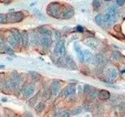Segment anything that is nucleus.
Masks as SVG:
<instances>
[{"label": "nucleus", "mask_w": 125, "mask_h": 117, "mask_svg": "<svg viewBox=\"0 0 125 117\" xmlns=\"http://www.w3.org/2000/svg\"><path fill=\"white\" fill-rule=\"evenodd\" d=\"M44 108H45V103L44 102H39V103L35 107V110L37 114L42 113Z\"/></svg>", "instance_id": "393cba45"}, {"label": "nucleus", "mask_w": 125, "mask_h": 117, "mask_svg": "<svg viewBox=\"0 0 125 117\" xmlns=\"http://www.w3.org/2000/svg\"><path fill=\"white\" fill-rule=\"evenodd\" d=\"M98 89H96V88H91V90H90V92H89V94L87 95V96H89V98H90V100H91V101H93V100H95L96 97L98 96Z\"/></svg>", "instance_id": "4be33fe9"}, {"label": "nucleus", "mask_w": 125, "mask_h": 117, "mask_svg": "<svg viewBox=\"0 0 125 117\" xmlns=\"http://www.w3.org/2000/svg\"><path fill=\"white\" fill-rule=\"evenodd\" d=\"M40 44L44 49H50V47L52 44V39L50 36H41L40 37Z\"/></svg>", "instance_id": "0eeeda50"}, {"label": "nucleus", "mask_w": 125, "mask_h": 117, "mask_svg": "<svg viewBox=\"0 0 125 117\" xmlns=\"http://www.w3.org/2000/svg\"><path fill=\"white\" fill-rule=\"evenodd\" d=\"M21 37H22V43H23V47L27 48L28 45L30 43V37H29V33L27 31H23L21 33Z\"/></svg>", "instance_id": "dca6fc26"}, {"label": "nucleus", "mask_w": 125, "mask_h": 117, "mask_svg": "<svg viewBox=\"0 0 125 117\" xmlns=\"http://www.w3.org/2000/svg\"><path fill=\"white\" fill-rule=\"evenodd\" d=\"M74 49H75V51L76 52V54H77L78 59L80 60V62H84V61H83V51L81 49L80 46H79V44H78L77 43H74Z\"/></svg>", "instance_id": "2eb2a0df"}, {"label": "nucleus", "mask_w": 125, "mask_h": 117, "mask_svg": "<svg viewBox=\"0 0 125 117\" xmlns=\"http://www.w3.org/2000/svg\"><path fill=\"white\" fill-rule=\"evenodd\" d=\"M62 7L58 3H51L47 7V13L48 15L54 18H60L62 16Z\"/></svg>", "instance_id": "f257e3e1"}, {"label": "nucleus", "mask_w": 125, "mask_h": 117, "mask_svg": "<svg viewBox=\"0 0 125 117\" xmlns=\"http://www.w3.org/2000/svg\"><path fill=\"white\" fill-rule=\"evenodd\" d=\"M76 94V86L74 84H70L67 86L60 93V96H66V97H70L73 96Z\"/></svg>", "instance_id": "423d86ee"}, {"label": "nucleus", "mask_w": 125, "mask_h": 117, "mask_svg": "<svg viewBox=\"0 0 125 117\" xmlns=\"http://www.w3.org/2000/svg\"><path fill=\"white\" fill-rule=\"evenodd\" d=\"M34 13H35L36 15H37V17H38V18H39V19L45 20V18H44V17H43V15L41 13V12L39 11L38 10H34Z\"/></svg>", "instance_id": "c9c22d12"}, {"label": "nucleus", "mask_w": 125, "mask_h": 117, "mask_svg": "<svg viewBox=\"0 0 125 117\" xmlns=\"http://www.w3.org/2000/svg\"><path fill=\"white\" fill-rule=\"evenodd\" d=\"M7 40H8V43H10V46H11V47H13V48H16V47H18V42L16 41V39L14 38L13 36H12V35L9 36V37H8Z\"/></svg>", "instance_id": "b1692460"}, {"label": "nucleus", "mask_w": 125, "mask_h": 117, "mask_svg": "<svg viewBox=\"0 0 125 117\" xmlns=\"http://www.w3.org/2000/svg\"><path fill=\"white\" fill-rule=\"evenodd\" d=\"M4 52H6L9 55H11V56H13L14 55V50L10 48V46H7V45L4 46Z\"/></svg>", "instance_id": "7c9ffc66"}, {"label": "nucleus", "mask_w": 125, "mask_h": 117, "mask_svg": "<svg viewBox=\"0 0 125 117\" xmlns=\"http://www.w3.org/2000/svg\"><path fill=\"white\" fill-rule=\"evenodd\" d=\"M54 37L56 40H59L61 38V33L58 30H55L54 31Z\"/></svg>", "instance_id": "58836bf2"}, {"label": "nucleus", "mask_w": 125, "mask_h": 117, "mask_svg": "<svg viewBox=\"0 0 125 117\" xmlns=\"http://www.w3.org/2000/svg\"><path fill=\"white\" fill-rule=\"evenodd\" d=\"M29 75L31 77V79L33 81H35V82H38V81H40V79H41V76L37 72H36V71H30Z\"/></svg>", "instance_id": "5701e85b"}, {"label": "nucleus", "mask_w": 125, "mask_h": 117, "mask_svg": "<svg viewBox=\"0 0 125 117\" xmlns=\"http://www.w3.org/2000/svg\"><path fill=\"white\" fill-rule=\"evenodd\" d=\"M65 60H66V67H68L70 69H72V70H76L77 68L76 67V62H74L73 58L70 56H65Z\"/></svg>", "instance_id": "9b49d317"}, {"label": "nucleus", "mask_w": 125, "mask_h": 117, "mask_svg": "<svg viewBox=\"0 0 125 117\" xmlns=\"http://www.w3.org/2000/svg\"><path fill=\"white\" fill-rule=\"evenodd\" d=\"M84 43H85L87 46L90 47L91 49H96L98 47V43L96 42V40H95L94 38H87L84 40Z\"/></svg>", "instance_id": "f8f14e48"}, {"label": "nucleus", "mask_w": 125, "mask_h": 117, "mask_svg": "<svg viewBox=\"0 0 125 117\" xmlns=\"http://www.w3.org/2000/svg\"><path fill=\"white\" fill-rule=\"evenodd\" d=\"M83 112V108L81 107H76V108H74L71 111V114L72 115H79V114H81Z\"/></svg>", "instance_id": "c756f323"}, {"label": "nucleus", "mask_w": 125, "mask_h": 117, "mask_svg": "<svg viewBox=\"0 0 125 117\" xmlns=\"http://www.w3.org/2000/svg\"><path fill=\"white\" fill-rule=\"evenodd\" d=\"M125 107V101H121L119 103H117V108L120 111H123Z\"/></svg>", "instance_id": "f704fd0d"}, {"label": "nucleus", "mask_w": 125, "mask_h": 117, "mask_svg": "<svg viewBox=\"0 0 125 117\" xmlns=\"http://www.w3.org/2000/svg\"><path fill=\"white\" fill-rule=\"evenodd\" d=\"M112 57H113V58L115 59V60L119 61L123 58V55H122L119 51H115V52L113 53V55H112Z\"/></svg>", "instance_id": "bb28decb"}, {"label": "nucleus", "mask_w": 125, "mask_h": 117, "mask_svg": "<svg viewBox=\"0 0 125 117\" xmlns=\"http://www.w3.org/2000/svg\"><path fill=\"white\" fill-rule=\"evenodd\" d=\"M51 90L53 96H57L60 90V82L58 81H54L51 86Z\"/></svg>", "instance_id": "ddd939ff"}, {"label": "nucleus", "mask_w": 125, "mask_h": 117, "mask_svg": "<svg viewBox=\"0 0 125 117\" xmlns=\"http://www.w3.org/2000/svg\"><path fill=\"white\" fill-rule=\"evenodd\" d=\"M92 87L90 85H88V84H85V85L83 86V93L85 94V95H88L89 92L91 90Z\"/></svg>", "instance_id": "473e14b6"}, {"label": "nucleus", "mask_w": 125, "mask_h": 117, "mask_svg": "<svg viewBox=\"0 0 125 117\" xmlns=\"http://www.w3.org/2000/svg\"><path fill=\"white\" fill-rule=\"evenodd\" d=\"M92 62L96 65H101L102 63H104V56L101 54H96V56L93 57V61H92Z\"/></svg>", "instance_id": "a211bd4d"}, {"label": "nucleus", "mask_w": 125, "mask_h": 117, "mask_svg": "<svg viewBox=\"0 0 125 117\" xmlns=\"http://www.w3.org/2000/svg\"><path fill=\"white\" fill-rule=\"evenodd\" d=\"M2 101H4V102H6V101H8V100H7V98H3Z\"/></svg>", "instance_id": "49530a36"}, {"label": "nucleus", "mask_w": 125, "mask_h": 117, "mask_svg": "<svg viewBox=\"0 0 125 117\" xmlns=\"http://www.w3.org/2000/svg\"><path fill=\"white\" fill-rule=\"evenodd\" d=\"M103 73H104V68H102L100 65H97V67L95 68V74L96 76H101V75H103Z\"/></svg>", "instance_id": "cd10ccee"}, {"label": "nucleus", "mask_w": 125, "mask_h": 117, "mask_svg": "<svg viewBox=\"0 0 125 117\" xmlns=\"http://www.w3.org/2000/svg\"><path fill=\"white\" fill-rule=\"evenodd\" d=\"M4 46H5V44L4 43V40L2 38H0V52L1 53L4 52Z\"/></svg>", "instance_id": "4c0bfd02"}, {"label": "nucleus", "mask_w": 125, "mask_h": 117, "mask_svg": "<svg viewBox=\"0 0 125 117\" xmlns=\"http://www.w3.org/2000/svg\"><path fill=\"white\" fill-rule=\"evenodd\" d=\"M7 21L8 23H18L23 19L24 16L22 12H11L7 14Z\"/></svg>", "instance_id": "7ed1b4c3"}, {"label": "nucleus", "mask_w": 125, "mask_h": 117, "mask_svg": "<svg viewBox=\"0 0 125 117\" xmlns=\"http://www.w3.org/2000/svg\"><path fill=\"white\" fill-rule=\"evenodd\" d=\"M7 16L5 14H0V23H7Z\"/></svg>", "instance_id": "2f4dec72"}, {"label": "nucleus", "mask_w": 125, "mask_h": 117, "mask_svg": "<svg viewBox=\"0 0 125 117\" xmlns=\"http://www.w3.org/2000/svg\"><path fill=\"white\" fill-rule=\"evenodd\" d=\"M115 2L118 6H123L125 4V0H115Z\"/></svg>", "instance_id": "a19ab883"}, {"label": "nucleus", "mask_w": 125, "mask_h": 117, "mask_svg": "<svg viewBox=\"0 0 125 117\" xmlns=\"http://www.w3.org/2000/svg\"><path fill=\"white\" fill-rule=\"evenodd\" d=\"M37 30H38L39 34H40L41 36H50V37L52 36V32H51V29L48 27H45V26L38 27Z\"/></svg>", "instance_id": "4468645a"}, {"label": "nucleus", "mask_w": 125, "mask_h": 117, "mask_svg": "<svg viewBox=\"0 0 125 117\" xmlns=\"http://www.w3.org/2000/svg\"><path fill=\"white\" fill-rule=\"evenodd\" d=\"M74 16V10L71 7H67L62 12L61 18L62 19H70Z\"/></svg>", "instance_id": "1a4fd4ad"}, {"label": "nucleus", "mask_w": 125, "mask_h": 117, "mask_svg": "<svg viewBox=\"0 0 125 117\" xmlns=\"http://www.w3.org/2000/svg\"><path fill=\"white\" fill-rule=\"evenodd\" d=\"M34 90H35V88H34L33 85H31V84H28V85H26L23 89V96L26 97V98L31 96L32 95H33Z\"/></svg>", "instance_id": "9d476101"}, {"label": "nucleus", "mask_w": 125, "mask_h": 117, "mask_svg": "<svg viewBox=\"0 0 125 117\" xmlns=\"http://www.w3.org/2000/svg\"><path fill=\"white\" fill-rule=\"evenodd\" d=\"M11 35L13 36V37L16 39V41L18 42V45H19L20 43H22V37L19 31L17 30V29H13V30L11 31Z\"/></svg>", "instance_id": "412c9836"}, {"label": "nucleus", "mask_w": 125, "mask_h": 117, "mask_svg": "<svg viewBox=\"0 0 125 117\" xmlns=\"http://www.w3.org/2000/svg\"><path fill=\"white\" fill-rule=\"evenodd\" d=\"M30 37V42H31V43L35 46H37L40 43V38L38 37V34L36 31H31V33L29 34Z\"/></svg>", "instance_id": "6e6552de"}, {"label": "nucleus", "mask_w": 125, "mask_h": 117, "mask_svg": "<svg viewBox=\"0 0 125 117\" xmlns=\"http://www.w3.org/2000/svg\"><path fill=\"white\" fill-rule=\"evenodd\" d=\"M123 114H125V107H124V109L123 110Z\"/></svg>", "instance_id": "09e8293b"}, {"label": "nucleus", "mask_w": 125, "mask_h": 117, "mask_svg": "<svg viewBox=\"0 0 125 117\" xmlns=\"http://www.w3.org/2000/svg\"><path fill=\"white\" fill-rule=\"evenodd\" d=\"M93 60V57H92V54L90 50L88 49H85L83 50V61L85 62H91Z\"/></svg>", "instance_id": "6ab92c4d"}, {"label": "nucleus", "mask_w": 125, "mask_h": 117, "mask_svg": "<svg viewBox=\"0 0 125 117\" xmlns=\"http://www.w3.org/2000/svg\"><path fill=\"white\" fill-rule=\"evenodd\" d=\"M91 105L90 104H84L83 105V108L85 111H90L91 110Z\"/></svg>", "instance_id": "ea45409f"}, {"label": "nucleus", "mask_w": 125, "mask_h": 117, "mask_svg": "<svg viewBox=\"0 0 125 117\" xmlns=\"http://www.w3.org/2000/svg\"><path fill=\"white\" fill-rule=\"evenodd\" d=\"M78 94L79 95H81L82 94V92H83V88H82V86H78Z\"/></svg>", "instance_id": "37998d69"}, {"label": "nucleus", "mask_w": 125, "mask_h": 117, "mask_svg": "<svg viewBox=\"0 0 125 117\" xmlns=\"http://www.w3.org/2000/svg\"><path fill=\"white\" fill-rule=\"evenodd\" d=\"M108 76L110 80H113V79H115V78L118 76V72H117V70L115 69V68H109L108 70Z\"/></svg>", "instance_id": "aec40b11"}, {"label": "nucleus", "mask_w": 125, "mask_h": 117, "mask_svg": "<svg viewBox=\"0 0 125 117\" xmlns=\"http://www.w3.org/2000/svg\"><path fill=\"white\" fill-rule=\"evenodd\" d=\"M0 68H4V65H0Z\"/></svg>", "instance_id": "de8ad7c7"}, {"label": "nucleus", "mask_w": 125, "mask_h": 117, "mask_svg": "<svg viewBox=\"0 0 125 117\" xmlns=\"http://www.w3.org/2000/svg\"><path fill=\"white\" fill-rule=\"evenodd\" d=\"M92 6L95 10H98L100 7H101V2L99 0H94L93 3H92Z\"/></svg>", "instance_id": "c85d7f7f"}, {"label": "nucleus", "mask_w": 125, "mask_h": 117, "mask_svg": "<svg viewBox=\"0 0 125 117\" xmlns=\"http://www.w3.org/2000/svg\"><path fill=\"white\" fill-rule=\"evenodd\" d=\"M76 29H77L79 32H83L84 31V29L82 27V26H77V27H76Z\"/></svg>", "instance_id": "c03bdc74"}, {"label": "nucleus", "mask_w": 125, "mask_h": 117, "mask_svg": "<svg viewBox=\"0 0 125 117\" xmlns=\"http://www.w3.org/2000/svg\"><path fill=\"white\" fill-rule=\"evenodd\" d=\"M114 29H115L116 32H121V25H115V27H114Z\"/></svg>", "instance_id": "79ce46f5"}, {"label": "nucleus", "mask_w": 125, "mask_h": 117, "mask_svg": "<svg viewBox=\"0 0 125 117\" xmlns=\"http://www.w3.org/2000/svg\"><path fill=\"white\" fill-rule=\"evenodd\" d=\"M98 97L103 101H106V100L110 98V93L107 90H100L98 92Z\"/></svg>", "instance_id": "f3484780"}, {"label": "nucleus", "mask_w": 125, "mask_h": 117, "mask_svg": "<svg viewBox=\"0 0 125 117\" xmlns=\"http://www.w3.org/2000/svg\"><path fill=\"white\" fill-rule=\"evenodd\" d=\"M95 110L96 111V114H97V115H102V114L104 113V106L99 105L97 107H96V108H95Z\"/></svg>", "instance_id": "72a5a7b5"}, {"label": "nucleus", "mask_w": 125, "mask_h": 117, "mask_svg": "<svg viewBox=\"0 0 125 117\" xmlns=\"http://www.w3.org/2000/svg\"><path fill=\"white\" fill-rule=\"evenodd\" d=\"M54 54L56 56L60 55L62 57H65L66 56V49H65V42L64 40H60L57 42V45L54 49Z\"/></svg>", "instance_id": "20e7f679"}, {"label": "nucleus", "mask_w": 125, "mask_h": 117, "mask_svg": "<svg viewBox=\"0 0 125 117\" xmlns=\"http://www.w3.org/2000/svg\"><path fill=\"white\" fill-rule=\"evenodd\" d=\"M1 2L4 3V4H8V3H10V0H0Z\"/></svg>", "instance_id": "a18cd8bd"}, {"label": "nucleus", "mask_w": 125, "mask_h": 117, "mask_svg": "<svg viewBox=\"0 0 125 117\" xmlns=\"http://www.w3.org/2000/svg\"><path fill=\"white\" fill-rule=\"evenodd\" d=\"M118 13H119V10H117V8L115 6H109V7H108L106 9L105 16L106 18H107L108 21L112 24V23L116 22Z\"/></svg>", "instance_id": "f03ea898"}, {"label": "nucleus", "mask_w": 125, "mask_h": 117, "mask_svg": "<svg viewBox=\"0 0 125 117\" xmlns=\"http://www.w3.org/2000/svg\"><path fill=\"white\" fill-rule=\"evenodd\" d=\"M105 1H109V0H105Z\"/></svg>", "instance_id": "8fccbe9b"}, {"label": "nucleus", "mask_w": 125, "mask_h": 117, "mask_svg": "<svg viewBox=\"0 0 125 117\" xmlns=\"http://www.w3.org/2000/svg\"><path fill=\"white\" fill-rule=\"evenodd\" d=\"M39 95H40L39 93L37 94V95H36L35 96H33V97H32L31 100H30V101H29V105L30 106H31V107H32V106L35 105V103L37 102V99H38V97H39Z\"/></svg>", "instance_id": "a878e982"}, {"label": "nucleus", "mask_w": 125, "mask_h": 117, "mask_svg": "<svg viewBox=\"0 0 125 117\" xmlns=\"http://www.w3.org/2000/svg\"><path fill=\"white\" fill-rule=\"evenodd\" d=\"M95 20H96V23H97L98 25L103 28H105V29H107V28H109V26L111 25V23L108 21L106 16L104 15V14H98L96 17V18H95Z\"/></svg>", "instance_id": "39448f33"}, {"label": "nucleus", "mask_w": 125, "mask_h": 117, "mask_svg": "<svg viewBox=\"0 0 125 117\" xmlns=\"http://www.w3.org/2000/svg\"><path fill=\"white\" fill-rule=\"evenodd\" d=\"M70 112L67 111V110H64V111H62L60 114L57 115V116H62V117H69L70 116Z\"/></svg>", "instance_id": "e433bc0d"}]
</instances>
